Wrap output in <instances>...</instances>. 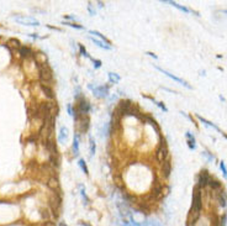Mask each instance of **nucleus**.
<instances>
[{
    "label": "nucleus",
    "instance_id": "1",
    "mask_svg": "<svg viewBox=\"0 0 227 226\" xmlns=\"http://www.w3.org/2000/svg\"><path fill=\"white\" fill-rule=\"evenodd\" d=\"M159 140H161V145L156 151V158L158 162L163 163L164 161L168 158V147H167V142L166 139H163L162 136H159Z\"/></svg>",
    "mask_w": 227,
    "mask_h": 226
},
{
    "label": "nucleus",
    "instance_id": "2",
    "mask_svg": "<svg viewBox=\"0 0 227 226\" xmlns=\"http://www.w3.org/2000/svg\"><path fill=\"white\" fill-rule=\"evenodd\" d=\"M74 109L80 115H88V114H89V111H90L91 106H90V103L86 99H85V97L83 95V97L79 99V100H77V104L74 105Z\"/></svg>",
    "mask_w": 227,
    "mask_h": 226
},
{
    "label": "nucleus",
    "instance_id": "3",
    "mask_svg": "<svg viewBox=\"0 0 227 226\" xmlns=\"http://www.w3.org/2000/svg\"><path fill=\"white\" fill-rule=\"evenodd\" d=\"M156 69H158L161 73H163L164 76H167L168 78H170V79H173L174 82H177V83H179V84H182V85H184L185 88L191 89V85H190V84H189L188 82H185L184 79H182V78H179V77H177V76H174L173 73H170V72H168V71H166V69H163V68L158 67V66H156Z\"/></svg>",
    "mask_w": 227,
    "mask_h": 226
},
{
    "label": "nucleus",
    "instance_id": "4",
    "mask_svg": "<svg viewBox=\"0 0 227 226\" xmlns=\"http://www.w3.org/2000/svg\"><path fill=\"white\" fill-rule=\"evenodd\" d=\"M211 179V176L208 169H201V172L198 176V187H200L201 189L205 188L206 185H209V182Z\"/></svg>",
    "mask_w": 227,
    "mask_h": 226
},
{
    "label": "nucleus",
    "instance_id": "5",
    "mask_svg": "<svg viewBox=\"0 0 227 226\" xmlns=\"http://www.w3.org/2000/svg\"><path fill=\"white\" fill-rule=\"evenodd\" d=\"M14 19L16 20L19 24H22V25H27V26H38L40 25V22L36 19L30 17V16H24V15H15Z\"/></svg>",
    "mask_w": 227,
    "mask_h": 226
},
{
    "label": "nucleus",
    "instance_id": "6",
    "mask_svg": "<svg viewBox=\"0 0 227 226\" xmlns=\"http://www.w3.org/2000/svg\"><path fill=\"white\" fill-rule=\"evenodd\" d=\"M91 92L94 94V97L99 98V99H104L109 95V84H105V85H96Z\"/></svg>",
    "mask_w": 227,
    "mask_h": 226
},
{
    "label": "nucleus",
    "instance_id": "7",
    "mask_svg": "<svg viewBox=\"0 0 227 226\" xmlns=\"http://www.w3.org/2000/svg\"><path fill=\"white\" fill-rule=\"evenodd\" d=\"M161 3H162V4H169V5H172V6L177 8L178 10H180V11H183V13H185V14L193 13V14H195V15H199L196 11H194V10L189 9V8H187V6H183V5H179L178 3H175V1H167V0H164V1H161Z\"/></svg>",
    "mask_w": 227,
    "mask_h": 226
},
{
    "label": "nucleus",
    "instance_id": "8",
    "mask_svg": "<svg viewBox=\"0 0 227 226\" xmlns=\"http://www.w3.org/2000/svg\"><path fill=\"white\" fill-rule=\"evenodd\" d=\"M19 52H20V55H21L22 57H25V58H33V57L36 56L35 52L31 48H29L27 46H21L19 48Z\"/></svg>",
    "mask_w": 227,
    "mask_h": 226
},
{
    "label": "nucleus",
    "instance_id": "9",
    "mask_svg": "<svg viewBox=\"0 0 227 226\" xmlns=\"http://www.w3.org/2000/svg\"><path fill=\"white\" fill-rule=\"evenodd\" d=\"M216 198H217L219 205L221 208H226L227 206V194L224 190H220L217 194H216Z\"/></svg>",
    "mask_w": 227,
    "mask_h": 226
},
{
    "label": "nucleus",
    "instance_id": "10",
    "mask_svg": "<svg viewBox=\"0 0 227 226\" xmlns=\"http://www.w3.org/2000/svg\"><path fill=\"white\" fill-rule=\"evenodd\" d=\"M185 137L188 139V147H189V150H191V151H194L195 148H196V143H195V137H194V135L191 134V132H185Z\"/></svg>",
    "mask_w": 227,
    "mask_h": 226
},
{
    "label": "nucleus",
    "instance_id": "11",
    "mask_svg": "<svg viewBox=\"0 0 227 226\" xmlns=\"http://www.w3.org/2000/svg\"><path fill=\"white\" fill-rule=\"evenodd\" d=\"M162 166H163V169H162L163 171V176H164V178H168L170 176V171H172V163H170V160L167 158L162 163Z\"/></svg>",
    "mask_w": 227,
    "mask_h": 226
},
{
    "label": "nucleus",
    "instance_id": "12",
    "mask_svg": "<svg viewBox=\"0 0 227 226\" xmlns=\"http://www.w3.org/2000/svg\"><path fill=\"white\" fill-rule=\"evenodd\" d=\"M68 140V129L65 126H62L59 130V135H58V141L61 143H65V141Z\"/></svg>",
    "mask_w": 227,
    "mask_h": 226
},
{
    "label": "nucleus",
    "instance_id": "13",
    "mask_svg": "<svg viewBox=\"0 0 227 226\" xmlns=\"http://www.w3.org/2000/svg\"><path fill=\"white\" fill-rule=\"evenodd\" d=\"M72 151H73L74 157L78 156V153H79V134L78 132L74 134V140H73V145H72Z\"/></svg>",
    "mask_w": 227,
    "mask_h": 226
},
{
    "label": "nucleus",
    "instance_id": "14",
    "mask_svg": "<svg viewBox=\"0 0 227 226\" xmlns=\"http://www.w3.org/2000/svg\"><path fill=\"white\" fill-rule=\"evenodd\" d=\"M90 41L94 43L95 46H97V47H100V48H102V50H107V51H110L112 47L111 46H109V45H106L105 42H102V41H100V40H97V38H94V37H90Z\"/></svg>",
    "mask_w": 227,
    "mask_h": 226
},
{
    "label": "nucleus",
    "instance_id": "15",
    "mask_svg": "<svg viewBox=\"0 0 227 226\" xmlns=\"http://www.w3.org/2000/svg\"><path fill=\"white\" fill-rule=\"evenodd\" d=\"M196 118L199 119V121L200 122H203L204 125H206V126H209V127H212V129H215L216 131H219V132L221 134V132H222V131H221L219 127H217V126H216L214 122H211V121H209V120H206L205 118H203V116H200V115H196Z\"/></svg>",
    "mask_w": 227,
    "mask_h": 226
},
{
    "label": "nucleus",
    "instance_id": "16",
    "mask_svg": "<svg viewBox=\"0 0 227 226\" xmlns=\"http://www.w3.org/2000/svg\"><path fill=\"white\" fill-rule=\"evenodd\" d=\"M89 34H90V35H93V36H97V37H99V38H100V41H102V42H105V43H106V45H109V46H111V42H110V40H107V38L105 37V36H104V35H101V34L99 32V31H95V30H90V31H89Z\"/></svg>",
    "mask_w": 227,
    "mask_h": 226
},
{
    "label": "nucleus",
    "instance_id": "17",
    "mask_svg": "<svg viewBox=\"0 0 227 226\" xmlns=\"http://www.w3.org/2000/svg\"><path fill=\"white\" fill-rule=\"evenodd\" d=\"M209 185H210V188L212 189V190L217 192L219 189H221V188H222V183H221V182H219V181H216V179H212V178H211V179H210V182H209Z\"/></svg>",
    "mask_w": 227,
    "mask_h": 226
},
{
    "label": "nucleus",
    "instance_id": "18",
    "mask_svg": "<svg viewBox=\"0 0 227 226\" xmlns=\"http://www.w3.org/2000/svg\"><path fill=\"white\" fill-rule=\"evenodd\" d=\"M144 98H147V99H149V100H151V101H153L154 104H156L157 105V106L159 108V109H161V110H163V111L164 113H168V108L166 106V105H164L163 103H161V101H157L156 100V99H154V98H152V97H148V95H143Z\"/></svg>",
    "mask_w": 227,
    "mask_h": 226
},
{
    "label": "nucleus",
    "instance_id": "19",
    "mask_svg": "<svg viewBox=\"0 0 227 226\" xmlns=\"http://www.w3.org/2000/svg\"><path fill=\"white\" fill-rule=\"evenodd\" d=\"M79 190H80V195H81V198H83V203H84V205L86 206V205H89V198H88V195H86V192H85V187L83 185V184H79Z\"/></svg>",
    "mask_w": 227,
    "mask_h": 226
},
{
    "label": "nucleus",
    "instance_id": "20",
    "mask_svg": "<svg viewBox=\"0 0 227 226\" xmlns=\"http://www.w3.org/2000/svg\"><path fill=\"white\" fill-rule=\"evenodd\" d=\"M47 184L51 189H53V190H58L59 189V184H58V181H57V178L52 177V178H49V181L47 182Z\"/></svg>",
    "mask_w": 227,
    "mask_h": 226
},
{
    "label": "nucleus",
    "instance_id": "21",
    "mask_svg": "<svg viewBox=\"0 0 227 226\" xmlns=\"http://www.w3.org/2000/svg\"><path fill=\"white\" fill-rule=\"evenodd\" d=\"M109 80H110V83H114V84H116V83H118L121 80V77L117 74V73H114V72H109Z\"/></svg>",
    "mask_w": 227,
    "mask_h": 226
},
{
    "label": "nucleus",
    "instance_id": "22",
    "mask_svg": "<svg viewBox=\"0 0 227 226\" xmlns=\"http://www.w3.org/2000/svg\"><path fill=\"white\" fill-rule=\"evenodd\" d=\"M42 90L45 93V95L49 98V99H53L54 98V94H53V90H52V88H49L47 85H42Z\"/></svg>",
    "mask_w": 227,
    "mask_h": 226
},
{
    "label": "nucleus",
    "instance_id": "23",
    "mask_svg": "<svg viewBox=\"0 0 227 226\" xmlns=\"http://www.w3.org/2000/svg\"><path fill=\"white\" fill-rule=\"evenodd\" d=\"M78 166L80 167V169L83 171V173L84 174H89V169H88V166H86V163H85V161L83 160V158H80L79 161H78Z\"/></svg>",
    "mask_w": 227,
    "mask_h": 226
},
{
    "label": "nucleus",
    "instance_id": "24",
    "mask_svg": "<svg viewBox=\"0 0 227 226\" xmlns=\"http://www.w3.org/2000/svg\"><path fill=\"white\" fill-rule=\"evenodd\" d=\"M89 146H90V157H93L95 155V151H96V143H95V140L93 139V137H90L89 139Z\"/></svg>",
    "mask_w": 227,
    "mask_h": 226
},
{
    "label": "nucleus",
    "instance_id": "25",
    "mask_svg": "<svg viewBox=\"0 0 227 226\" xmlns=\"http://www.w3.org/2000/svg\"><path fill=\"white\" fill-rule=\"evenodd\" d=\"M201 155H203L209 162H212V161L215 160V156H214L212 153H210L209 151H203V152H201Z\"/></svg>",
    "mask_w": 227,
    "mask_h": 226
},
{
    "label": "nucleus",
    "instance_id": "26",
    "mask_svg": "<svg viewBox=\"0 0 227 226\" xmlns=\"http://www.w3.org/2000/svg\"><path fill=\"white\" fill-rule=\"evenodd\" d=\"M81 97H83V94H81V89H80V87L77 85L75 89H74V99H75V100H79Z\"/></svg>",
    "mask_w": 227,
    "mask_h": 226
},
{
    "label": "nucleus",
    "instance_id": "27",
    "mask_svg": "<svg viewBox=\"0 0 227 226\" xmlns=\"http://www.w3.org/2000/svg\"><path fill=\"white\" fill-rule=\"evenodd\" d=\"M79 52H80V56L86 57V58H91V57L89 56V53L86 52V48H85L83 45H79Z\"/></svg>",
    "mask_w": 227,
    "mask_h": 226
},
{
    "label": "nucleus",
    "instance_id": "28",
    "mask_svg": "<svg viewBox=\"0 0 227 226\" xmlns=\"http://www.w3.org/2000/svg\"><path fill=\"white\" fill-rule=\"evenodd\" d=\"M63 24L67 25V26H70V27H73V29H77V30H83L84 29V26L78 25V24H74V22H63Z\"/></svg>",
    "mask_w": 227,
    "mask_h": 226
},
{
    "label": "nucleus",
    "instance_id": "29",
    "mask_svg": "<svg viewBox=\"0 0 227 226\" xmlns=\"http://www.w3.org/2000/svg\"><path fill=\"white\" fill-rule=\"evenodd\" d=\"M220 168H221V171H222V173H224V177L227 179V167H226V164H225L224 161L220 162Z\"/></svg>",
    "mask_w": 227,
    "mask_h": 226
},
{
    "label": "nucleus",
    "instance_id": "30",
    "mask_svg": "<svg viewBox=\"0 0 227 226\" xmlns=\"http://www.w3.org/2000/svg\"><path fill=\"white\" fill-rule=\"evenodd\" d=\"M90 59H91V62H93V64H94V68H95V69H99V68L101 67L102 63H101L100 59H95V58H90Z\"/></svg>",
    "mask_w": 227,
    "mask_h": 226
},
{
    "label": "nucleus",
    "instance_id": "31",
    "mask_svg": "<svg viewBox=\"0 0 227 226\" xmlns=\"http://www.w3.org/2000/svg\"><path fill=\"white\" fill-rule=\"evenodd\" d=\"M148 225H149V226H163V225H162V223H161V221H158V220H156V219L149 220V221H148Z\"/></svg>",
    "mask_w": 227,
    "mask_h": 226
},
{
    "label": "nucleus",
    "instance_id": "32",
    "mask_svg": "<svg viewBox=\"0 0 227 226\" xmlns=\"http://www.w3.org/2000/svg\"><path fill=\"white\" fill-rule=\"evenodd\" d=\"M88 11H89V14L91 15V16H93V15H95V14H96L94 6H93V3H88Z\"/></svg>",
    "mask_w": 227,
    "mask_h": 226
},
{
    "label": "nucleus",
    "instance_id": "33",
    "mask_svg": "<svg viewBox=\"0 0 227 226\" xmlns=\"http://www.w3.org/2000/svg\"><path fill=\"white\" fill-rule=\"evenodd\" d=\"M67 110H68V114L70 115V116H73V108H72L70 104L67 105Z\"/></svg>",
    "mask_w": 227,
    "mask_h": 226
},
{
    "label": "nucleus",
    "instance_id": "34",
    "mask_svg": "<svg viewBox=\"0 0 227 226\" xmlns=\"http://www.w3.org/2000/svg\"><path fill=\"white\" fill-rule=\"evenodd\" d=\"M146 53H147L148 56H151V57H153V58H154V59H158V56H157V55H154V53H153V52H146Z\"/></svg>",
    "mask_w": 227,
    "mask_h": 226
},
{
    "label": "nucleus",
    "instance_id": "35",
    "mask_svg": "<svg viewBox=\"0 0 227 226\" xmlns=\"http://www.w3.org/2000/svg\"><path fill=\"white\" fill-rule=\"evenodd\" d=\"M65 19H70V20H75L77 17L73 16V15H68V16H65Z\"/></svg>",
    "mask_w": 227,
    "mask_h": 226
},
{
    "label": "nucleus",
    "instance_id": "36",
    "mask_svg": "<svg viewBox=\"0 0 227 226\" xmlns=\"http://www.w3.org/2000/svg\"><path fill=\"white\" fill-rule=\"evenodd\" d=\"M79 224H80L81 226H91L90 224H88V223H79Z\"/></svg>",
    "mask_w": 227,
    "mask_h": 226
},
{
    "label": "nucleus",
    "instance_id": "37",
    "mask_svg": "<svg viewBox=\"0 0 227 226\" xmlns=\"http://www.w3.org/2000/svg\"><path fill=\"white\" fill-rule=\"evenodd\" d=\"M219 98H220V100H221V101H224V103H225V101H226V99H225V98H224V97H222V95H220V97H219Z\"/></svg>",
    "mask_w": 227,
    "mask_h": 226
},
{
    "label": "nucleus",
    "instance_id": "38",
    "mask_svg": "<svg viewBox=\"0 0 227 226\" xmlns=\"http://www.w3.org/2000/svg\"><path fill=\"white\" fill-rule=\"evenodd\" d=\"M200 76H206V73H205V71H200Z\"/></svg>",
    "mask_w": 227,
    "mask_h": 226
},
{
    "label": "nucleus",
    "instance_id": "39",
    "mask_svg": "<svg viewBox=\"0 0 227 226\" xmlns=\"http://www.w3.org/2000/svg\"><path fill=\"white\" fill-rule=\"evenodd\" d=\"M221 134H222V136H224L225 139H227V134H226V132H224V131H222V132H221Z\"/></svg>",
    "mask_w": 227,
    "mask_h": 226
},
{
    "label": "nucleus",
    "instance_id": "40",
    "mask_svg": "<svg viewBox=\"0 0 227 226\" xmlns=\"http://www.w3.org/2000/svg\"><path fill=\"white\" fill-rule=\"evenodd\" d=\"M97 5H99V8H102V3H101V1L97 3Z\"/></svg>",
    "mask_w": 227,
    "mask_h": 226
},
{
    "label": "nucleus",
    "instance_id": "41",
    "mask_svg": "<svg viewBox=\"0 0 227 226\" xmlns=\"http://www.w3.org/2000/svg\"><path fill=\"white\" fill-rule=\"evenodd\" d=\"M59 226H67L64 223H59Z\"/></svg>",
    "mask_w": 227,
    "mask_h": 226
},
{
    "label": "nucleus",
    "instance_id": "42",
    "mask_svg": "<svg viewBox=\"0 0 227 226\" xmlns=\"http://www.w3.org/2000/svg\"><path fill=\"white\" fill-rule=\"evenodd\" d=\"M224 13H226V14H227V10H224Z\"/></svg>",
    "mask_w": 227,
    "mask_h": 226
}]
</instances>
